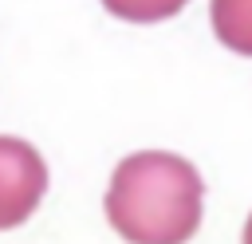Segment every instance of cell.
<instances>
[{
	"label": "cell",
	"mask_w": 252,
	"mask_h": 244,
	"mask_svg": "<svg viewBox=\"0 0 252 244\" xmlns=\"http://www.w3.org/2000/svg\"><path fill=\"white\" fill-rule=\"evenodd\" d=\"M201 173L165 150L118 161L106 185V220L126 244H189L201 224Z\"/></svg>",
	"instance_id": "obj_1"
},
{
	"label": "cell",
	"mask_w": 252,
	"mask_h": 244,
	"mask_svg": "<svg viewBox=\"0 0 252 244\" xmlns=\"http://www.w3.org/2000/svg\"><path fill=\"white\" fill-rule=\"evenodd\" d=\"M47 193V165L24 138L0 134V232L24 224Z\"/></svg>",
	"instance_id": "obj_2"
},
{
	"label": "cell",
	"mask_w": 252,
	"mask_h": 244,
	"mask_svg": "<svg viewBox=\"0 0 252 244\" xmlns=\"http://www.w3.org/2000/svg\"><path fill=\"white\" fill-rule=\"evenodd\" d=\"M209 20L228 51L252 59V0H209Z\"/></svg>",
	"instance_id": "obj_3"
},
{
	"label": "cell",
	"mask_w": 252,
	"mask_h": 244,
	"mask_svg": "<svg viewBox=\"0 0 252 244\" xmlns=\"http://www.w3.org/2000/svg\"><path fill=\"white\" fill-rule=\"evenodd\" d=\"M189 0H102V8L126 24H158L185 8Z\"/></svg>",
	"instance_id": "obj_4"
},
{
	"label": "cell",
	"mask_w": 252,
	"mask_h": 244,
	"mask_svg": "<svg viewBox=\"0 0 252 244\" xmlns=\"http://www.w3.org/2000/svg\"><path fill=\"white\" fill-rule=\"evenodd\" d=\"M244 244H252V216L244 220Z\"/></svg>",
	"instance_id": "obj_5"
}]
</instances>
